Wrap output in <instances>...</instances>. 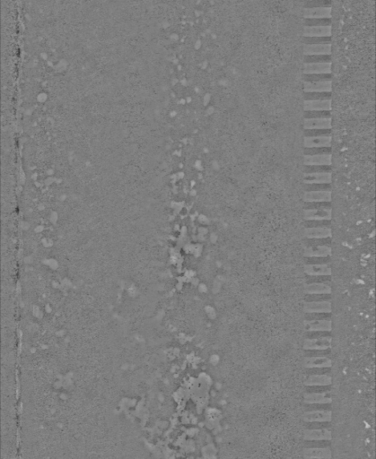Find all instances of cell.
<instances>
[{"instance_id":"1","label":"cell","mask_w":376,"mask_h":459,"mask_svg":"<svg viewBox=\"0 0 376 459\" xmlns=\"http://www.w3.org/2000/svg\"><path fill=\"white\" fill-rule=\"evenodd\" d=\"M331 72H332V61L331 62H304L303 64V76L331 75Z\"/></svg>"},{"instance_id":"2","label":"cell","mask_w":376,"mask_h":459,"mask_svg":"<svg viewBox=\"0 0 376 459\" xmlns=\"http://www.w3.org/2000/svg\"><path fill=\"white\" fill-rule=\"evenodd\" d=\"M332 53V42L323 43H304V56H330Z\"/></svg>"},{"instance_id":"3","label":"cell","mask_w":376,"mask_h":459,"mask_svg":"<svg viewBox=\"0 0 376 459\" xmlns=\"http://www.w3.org/2000/svg\"><path fill=\"white\" fill-rule=\"evenodd\" d=\"M332 339L330 336H322L319 338H307L303 341V349L309 351H323L330 349Z\"/></svg>"},{"instance_id":"4","label":"cell","mask_w":376,"mask_h":459,"mask_svg":"<svg viewBox=\"0 0 376 459\" xmlns=\"http://www.w3.org/2000/svg\"><path fill=\"white\" fill-rule=\"evenodd\" d=\"M332 89L331 79L316 80V81H303V92H330Z\"/></svg>"},{"instance_id":"5","label":"cell","mask_w":376,"mask_h":459,"mask_svg":"<svg viewBox=\"0 0 376 459\" xmlns=\"http://www.w3.org/2000/svg\"><path fill=\"white\" fill-rule=\"evenodd\" d=\"M332 26L331 25H316V26H304L303 38H331Z\"/></svg>"},{"instance_id":"6","label":"cell","mask_w":376,"mask_h":459,"mask_svg":"<svg viewBox=\"0 0 376 459\" xmlns=\"http://www.w3.org/2000/svg\"><path fill=\"white\" fill-rule=\"evenodd\" d=\"M332 413L330 410H313L303 413L302 419L306 423H329Z\"/></svg>"},{"instance_id":"7","label":"cell","mask_w":376,"mask_h":459,"mask_svg":"<svg viewBox=\"0 0 376 459\" xmlns=\"http://www.w3.org/2000/svg\"><path fill=\"white\" fill-rule=\"evenodd\" d=\"M304 19H331V6H313L303 7Z\"/></svg>"},{"instance_id":"8","label":"cell","mask_w":376,"mask_h":459,"mask_svg":"<svg viewBox=\"0 0 376 459\" xmlns=\"http://www.w3.org/2000/svg\"><path fill=\"white\" fill-rule=\"evenodd\" d=\"M332 305L329 301L307 302L303 304V311L306 313H330Z\"/></svg>"},{"instance_id":"9","label":"cell","mask_w":376,"mask_h":459,"mask_svg":"<svg viewBox=\"0 0 376 459\" xmlns=\"http://www.w3.org/2000/svg\"><path fill=\"white\" fill-rule=\"evenodd\" d=\"M331 393L326 391L322 393H307L303 396V402L305 404H330L331 403Z\"/></svg>"},{"instance_id":"10","label":"cell","mask_w":376,"mask_h":459,"mask_svg":"<svg viewBox=\"0 0 376 459\" xmlns=\"http://www.w3.org/2000/svg\"><path fill=\"white\" fill-rule=\"evenodd\" d=\"M303 439L310 441H330L331 432L326 429L306 430L303 432Z\"/></svg>"},{"instance_id":"11","label":"cell","mask_w":376,"mask_h":459,"mask_svg":"<svg viewBox=\"0 0 376 459\" xmlns=\"http://www.w3.org/2000/svg\"><path fill=\"white\" fill-rule=\"evenodd\" d=\"M304 367L308 369L313 368H330L332 365V362L330 358L325 356H314V357H306L303 362Z\"/></svg>"},{"instance_id":"12","label":"cell","mask_w":376,"mask_h":459,"mask_svg":"<svg viewBox=\"0 0 376 459\" xmlns=\"http://www.w3.org/2000/svg\"><path fill=\"white\" fill-rule=\"evenodd\" d=\"M331 378L327 374H312L304 381V385L308 386H330Z\"/></svg>"},{"instance_id":"13","label":"cell","mask_w":376,"mask_h":459,"mask_svg":"<svg viewBox=\"0 0 376 459\" xmlns=\"http://www.w3.org/2000/svg\"><path fill=\"white\" fill-rule=\"evenodd\" d=\"M331 456L330 448H311L303 450L304 459H330Z\"/></svg>"},{"instance_id":"14","label":"cell","mask_w":376,"mask_h":459,"mask_svg":"<svg viewBox=\"0 0 376 459\" xmlns=\"http://www.w3.org/2000/svg\"><path fill=\"white\" fill-rule=\"evenodd\" d=\"M331 321L327 319H312L305 321V329L307 331H327L331 330Z\"/></svg>"},{"instance_id":"15","label":"cell","mask_w":376,"mask_h":459,"mask_svg":"<svg viewBox=\"0 0 376 459\" xmlns=\"http://www.w3.org/2000/svg\"><path fill=\"white\" fill-rule=\"evenodd\" d=\"M331 109V100H307L304 102V110H330Z\"/></svg>"},{"instance_id":"16","label":"cell","mask_w":376,"mask_h":459,"mask_svg":"<svg viewBox=\"0 0 376 459\" xmlns=\"http://www.w3.org/2000/svg\"><path fill=\"white\" fill-rule=\"evenodd\" d=\"M304 272L311 276H330L331 269L328 265H306Z\"/></svg>"},{"instance_id":"17","label":"cell","mask_w":376,"mask_h":459,"mask_svg":"<svg viewBox=\"0 0 376 459\" xmlns=\"http://www.w3.org/2000/svg\"><path fill=\"white\" fill-rule=\"evenodd\" d=\"M305 294H330L331 293V288L330 285L323 283H313L305 285L304 288Z\"/></svg>"},{"instance_id":"18","label":"cell","mask_w":376,"mask_h":459,"mask_svg":"<svg viewBox=\"0 0 376 459\" xmlns=\"http://www.w3.org/2000/svg\"><path fill=\"white\" fill-rule=\"evenodd\" d=\"M330 127H331V120L330 118L305 120L306 129H330Z\"/></svg>"},{"instance_id":"19","label":"cell","mask_w":376,"mask_h":459,"mask_svg":"<svg viewBox=\"0 0 376 459\" xmlns=\"http://www.w3.org/2000/svg\"><path fill=\"white\" fill-rule=\"evenodd\" d=\"M305 163L311 165H320V164H330L331 155L330 154H315V155H306Z\"/></svg>"},{"instance_id":"20","label":"cell","mask_w":376,"mask_h":459,"mask_svg":"<svg viewBox=\"0 0 376 459\" xmlns=\"http://www.w3.org/2000/svg\"><path fill=\"white\" fill-rule=\"evenodd\" d=\"M330 142L331 138L329 137H315L305 138L304 146L306 147H330Z\"/></svg>"},{"instance_id":"21","label":"cell","mask_w":376,"mask_h":459,"mask_svg":"<svg viewBox=\"0 0 376 459\" xmlns=\"http://www.w3.org/2000/svg\"><path fill=\"white\" fill-rule=\"evenodd\" d=\"M331 199L330 191H311L305 194L307 201H330Z\"/></svg>"},{"instance_id":"22","label":"cell","mask_w":376,"mask_h":459,"mask_svg":"<svg viewBox=\"0 0 376 459\" xmlns=\"http://www.w3.org/2000/svg\"><path fill=\"white\" fill-rule=\"evenodd\" d=\"M331 249L327 246H319L313 248H308L305 250L304 255L306 257H322L330 255Z\"/></svg>"},{"instance_id":"23","label":"cell","mask_w":376,"mask_h":459,"mask_svg":"<svg viewBox=\"0 0 376 459\" xmlns=\"http://www.w3.org/2000/svg\"><path fill=\"white\" fill-rule=\"evenodd\" d=\"M331 175L330 173H312L305 176L306 183H330Z\"/></svg>"},{"instance_id":"24","label":"cell","mask_w":376,"mask_h":459,"mask_svg":"<svg viewBox=\"0 0 376 459\" xmlns=\"http://www.w3.org/2000/svg\"><path fill=\"white\" fill-rule=\"evenodd\" d=\"M331 212L327 209L323 210H311L307 211L305 218L307 220H323V219H330Z\"/></svg>"},{"instance_id":"25","label":"cell","mask_w":376,"mask_h":459,"mask_svg":"<svg viewBox=\"0 0 376 459\" xmlns=\"http://www.w3.org/2000/svg\"><path fill=\"white\" fill-rule=\"evenodd\" d=\"M306 234L309 238H326L330 235V230L328 228H311L307 229Z\"/></svg>"},{"instance_id":"26","label":"cell","mask_w":376,"mask_h":459,"mask_svg":"<svg viewBox=\"0 0 376 459\" xmlns=\"http://www.w3.org/2000/svg\"><path fill=\"white\" fill-rule=\"evenodd\" d=\"M331 19H304V26L331 25Z\"/></svg>"},{"instance_id":"27","label":"cell","mask_w":376,"mask_h":459,"mask_svg":"<svg viewBox=\"0 0 376 459\" xmlns=\"http://www.w3.org/2000/svg\"><path fill=\"white\" fill-rule=\"evenodd\" d=\"M307 1H331V0H303V2H307Z\"/></svg>"}]
</instances>
